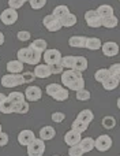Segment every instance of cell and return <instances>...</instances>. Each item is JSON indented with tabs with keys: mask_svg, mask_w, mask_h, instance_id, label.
Segmentation results:
<instances>
[{
	"mask_svg": "<svg viewBox=\"0 0 120 156\" xmlns=\"http://www.w3.org/2000/svg\"><path fill=\"white\" fill-rule=\"evenodd\" d=\"M61 83L64 88L71 89V90H81L85 89V80L82 77V73L77 70H67L61 73Z\"/></svg>",
	"mask_w": 120,
	"mask_h": 156,
	"instance_id": "cell-1",
	"label": "cell"
},
{
	"mask_svg": "<svg viewBox=\"0 0 120 156\" xmlns=\"http://www.w3.org/2000/svg\"><path fill=\"white\" fill-rule=\"evenodd\" d=\"M2 85L4 88H16L23 85V77L22 74H5L2 77Z\"/></svg>",
	"mask_w": 120,
	"mask_h": 156,
	"instance_id": "cell-2",
	"label": "cell"
},
{
	"mask_svg": "<svg viewBox=\"0 0 120 156\" xmlns=\"http://www.w3.org/2000/svg\"><path fill=\"white\" fill-rule=\"evenodd\" d=\"M45 152V141L41 138H36L27 147V156H43Z\"/></svg>",
	"mask_w": 120,
	"mask_h": 156,
	"instance_id": "cell-3",
	"label": "cell"
},
{
	"mask_svg": "<svg viewBox=\"0 0 120 156\" xmlns=\"http://www.w3.org/2000/svg\"><path fill=\"white\" fill-rule=\"evenodd\" d=\"M85 21H86V23H87L89 27H94V29H97V27L102 26V18L98 15V12H97L96 10L86 11L85 12Z\"/></svg>",
	"mask_w": 120,
	"mask_h": 156,
	"instance_id": "cell-4",
	"label": "cell"
},
{
	"mask_svg": "<svg viewBox=\"0 0 120 156\" xmlns=\"http://www.w3.org/2000/svg\"><path fill=\"white\" fill-rule=\"evenodd\" d=\"M61 54L59 49H55V48H51V49H46L45 52L43 54V59L45 62V65H56V63H60L61 60Z\"/></svg>",
	"mask_w": 120,
	"mask_h": 156,
	"instance_id": "cell-5",
	"label": "cell"
},
{
	"mask_svg": "<svg viewBox=\"0 0 120 156\" xmlns=\"http://www.w3.org/2000/svg\"><path fill=\"white\" fill-rule=\"evenodd\" d=\"M43 23H44V26H45V29L49 30V32H59L61 27H63L60 23V19L56 18L53 14H49V15L44 16Z\"/></svg>",
	"mask_w": 120,
	"mask_h": 156,
	"instance_id": "cell-6",
	"label": "cell"
},
{
	"mask_svg": "<svg viewBox=\"0 0 120 156\" xmlns=\"http://www.w3.org/2000/svg\"><path fill=\"white\" fill-rule=\"evenodd\" d=\"M111 147H112V138L108 134H102L97 140H94V148L100 152H107L108 149H111Z\"/></svg>",
	"mask_w": 120,
	"mask_h": 156,
	"instance_id": "cell-7",
	"label": "cell"
},
{
	"mask_svg": "<svg viewBox=\"0 0 120 156\" xmlns=\"http://www.w3.org/2000/svg\"><path fill=\"white\" fill-rule=\"evenodd\" d=\"M0 21L3 22L4 25H14L16 21H18V12H16V10H14V8H5L4 11H3L2 14H0Z\"/></svg>",
	"mask_w": 120,
	"mask_h": 156,
	"instance_id": "cell-8",
	"label": "cell"
},
{
	"mask_svg": "<svg viewBox=\"0 0 120 156\" xmlns=\"http://www.w3.org/2000/svg\"><path fill=\"white\" fill-rule=\"evenodd\" d=\"M34 140H36V134L33 130L25 129L22 132H19V134H18V143L23 147H29Z\"/></svg>",
	"mask_w": 120,
	"mask_h": 156,
	"instance_id": "cell-9",
	"label": "cell"
},
{
	"mask_svg": "<svg viewBox=\"0 0 120 156\" xmlns=\"http://www.w3.org/2000/svg\"><path fill=\"white\" fill-rule=\"evenodd\" d=\"M25 97H26L27 101H38L43 97V92L36 85L27 86V89L25 90Z\"/></svg>",
	"mask_w": 120,
	"mask_h": 156,
	"instance_id": "cell-10",
	"label": "cell"
},
{
	"mask_svg": "<svg viewBox=\"0 0 120 156\" xmlns=\"http://www.w3.org/2000/svg\"><path fill=\"white\" fill-rule=\"evenodd\" d=\"M101 51L105 56L108 58H112V56H116L119 54V45L115 43V41H107L101 45Z\"/></svg>",
	"mask_w": 120,
	"mask_h": 156,
	"instance_id": "cell-11",
	"label": "cell"
},
{
	"mask_svg": "<svg viewBox=\"0 0 120 156\" xmlns=\"http://www.w3.org/2000/svg\"><path fill=\"white\" fill-rule=\"evenodd\" d=\"M82 137H81V133L77 132V130L71 129L64 134V143L67 144L68 147H72V145H77V144L81 143Z\"/></svg>",
	"mask_w": 120,
	"mask_h": 156,
	"instance_id": "cell-12",
	"label": "cell"
},
{
	"mask_svg": "<svg viewBox=\"0 0 120 156\" xmlns=\"http://www.w3.org/2000/svg\"><path fill=\"white\" fill-rule=\"evenodd\" d=\"M41 58H43V54H41V52L33 49L32 47H27V59H26L27 65H33V66L40 65Z\"/></svg>",
	"mask_w": 120,
	"mask_h": 156,
	"instance_id": "cell-13",
	"label": "cell"
},
{
	"mask_svg": "<svg viewBox=\"0 0 120 156\" xmlns=\"http://www.w3.org/2000/svg\"><path fill=\"white\" fill-rule=\"evenodd\" d=\"M23 65L25 63H22L21 60L15 59V60H10V62L7 63V66H5V69H7V71L10 74H21L25 67Z\"/></svg>",
	"mask_w": 120,
	"mask_h": 156,
	"instance_id": "cell-14",
	"label": "cell"
},
{
	"mask_svg": "<svg viewBox=\"0 0 120 156\" xmlns=\"http://www.w3.org/2000/svg\"><path fill=\"white\" fill-rule=\"evenodd\" d=\"M34 76L36 78H48L49 76H52V71H51V66L49 65H37L34 69Z\"/></svg>",
	"mask_w": 120,
	"mask_h": 156,
	"instance_id": "cell-15",
	"label": "cell"
},
{
	"mask_svg": "<svg viewBox=\"0 0 120 156\" xmlns=\"http://www.w3.org/2000/svg\"><path fill=\"white\" fill-rule=\"evenodd\" d=\"M55 136H56V130L53 129L52 126H44L43 129L40 130V138L44 141H49L52 140V138H55Z\"/></svg>",
	"mask_w": 120,
	"mask_h": 156,
	"instance_id": "cell-16",
	"label": "cell"
},
{
	"mask_svg": "<svg viewBox=\"0 0 120 156\" xmlns=\"http://www.w3.org/2000/svg\"><path fill=\"white\" fill-rule=\"evenodd\" d=\"M86 38L87 37H85V36H72V37H70L68 44L74 48H85Z\"/></svg>",
	"mask_w": 120,
	"mask_h": 156,
	"instance_id": "cell-17",
	"label": "cell"
},
{
	"mask_svg": "<svg viewBox=\"0 0 120 156\" xmlns=\"http://www.w3.org/2000/svg\"><path fill=\"white\" fill-rule=\"evenodd\" d=\"M101 40L98 37H87L86 38V45L85 48L90 49V51H97V49H101Z\"/></svg>",
	"mask_w": 120,
	"mask_h": 156,
	"instance_id": "cell-18",
	"label": "cell"
},
{
	"mask_svg": "<svg viewBox=\"0 0 120 156\" xmlns=\"http://www.w3.org/2000/svg\"><path fill=\"white\" fill-rule=\"evenodd\" d=\"M79 73H83L85 70H87V59L85 56H75V63H74V69Z\"/></svg>",
	"mask_w": 120,
	"mask_h": 156,
	"instance_id": "cell-19",
	"label": "cell"
},
{
	"mask_svg": "<svg viewBox=\"0 0 120 156\" xmlns=\"http://www.w3.org/2000/svg\"><path fill=\"white\" fill-rule=\"evenodd\" d=\"M119 82L120 81L118 80V78L111 76V77H108L104 82H102V88H104L105 90H115V89L119 86Z\"/></svg>",
	"mask_w": 120,
	"mask_h": 156,
	"instance_id": "cell-20",
	"label": "cell"
},
{
	"mask_svg": "<svg viewBox=\"0 0 120 156\" xmlns=\"http://www.w3.org/2000/svg\"><path fill=\"white\" fill-rule=\"evenodd\" d=\"M96 11L98 12V15L101 16L102 19L113 15V8H112V5H109V4H101Z\"/></svg>",
	"mask_w": 120,
	"mask_h": 156,
	"instance_id": "cell-21",
	"label": "cell"
},
{
	"mask_svg": "<svg viewBox=\"0 0 120 156\" xmlns=\"http://www.w3.org/2000/svg\"><path fill=\"white\" fill-rule=\"evenodd\" d=\"M30 47H32L33 49H36V51L44 54V52L48 49V48H46V47H48V43H46L44 38H37V40H34L32 44H30Z\"/></svg>",
	"mask_w": 120,
	"mask_h": 156,
	"instance_id": "cell-22",
	"label": "cell"
},
{
	"mask_svg": "<svg viewBox=\"0 0 120 156\" xmlns=\"http://www.w3.org/2000/svg\"><path fill=\"white\" fill-rule=\"evenodd\" d=\"M60 23L63 27H71L77 23V16H75L74 14L68 12L67 15H64L63 18H60Z\"/></svg>",
	"mask_w": 120,
	"mask_h": 156,
	"instance_id": "cell-23",
	"label": "cell"
},
{
	"mask_svg": "<svg viewBox=\"0 0 120 156\" xmlns=\"http://www.w3.org/2000/svg\"><path fill=\"white\" fill-rule=\"evenodd\" d=\"M93 118H94V115H93V112H91L90 110H82L79 114H78V116H77V119L85 122L86 125L90 123V122L93 121Z\"/></svg>",
	"mask_w": 120,
	"mask_h": 156,
	"instance_id": "cell-24",
	"label": "cell"
},
{
	"mask_svg": "<svg viewBox=\"0 0 120 156\" xmlns=\"http://www.w3.org/2000/svg\"><path fill=\"white\" fill-rule=\"evenodd\" d=\"M79 145H81V148L83 149V152H90V151H93V148H94V140L91 137H85L81 140Z\"/></svg>",
	"mask_w": 120,
	"mask_h": 156,
	"instance_id": "cell-25",
	"label": "cell"
},
{
	"mask_svg": "<svg viewBox=\"0 0 120 156\" xmlns=\"http://www.w3.org/2000/svg\"><path fill=\"white\" fill-rule=\"evenodd\" d=\"M7 99L10 100V101H12L14 104H18V103L25 101L26 97H25V93H22V92H11L7 96Z\"/></svg>",
	"mask_w": 120,
	"mask_h": 156,
	"instance_id": "cell-26",
	"label": "cell"
},
{
	"mask_svg": "<svg viewBox=\"0 0 120 156\" xmlns=\"http://www.w3.org/2000/svg\"><path fill=\"white\" fill-rule=\"evenodd\" d=\"M118 23H119V19L116 18L115 15L102 19V26L107 27V29H115V27L118 26Z\"/></svg>",
	"mask_w": 120,
	"mask_h": 156,
	"instance_id": "cell-27",
	"label": "cell"
},
{
	"mask_svg": "<svg viewBox=\"0 0 120 156\" xmlns=\"http://www.w3.org/2000/svg\"><path fill=\"white\" fill-rule=\"evenodd\" d=\"M108 77H111V73L108 69H100V70H97L96 74H94V80H96L97 82H101V83L104 82Z\"/></svg>",
	"mask_w": 120,
	"mask_h": 156,
	"instance_id": "cell-28",
	"label": "cell"
},
{
	"mask_svg": "<svg viewBox=\"0 0 120 156\" xmlns=\"http://www.w3.org/2000/svg\"><path fill=\"white\" fill-rule=\"evenodd\" d=\"M70 12V8L67 7V5H64V4H60V5H57V7H55L53 8V11H52V14H53L56 18H63L64 15H67V14Z\"/></svg>",
	"mask_w": 120,
	"mask_h": 156,
	"instance_id": "cell-29",
	"label": "cell"
},
{
	"mask_svg": "<svg viewBox=\"0 0 120 156\" xmlns=\"http://www.w3.org/2000/svg\"><path fill=\"white\" fill-rule=\"evenodd\" d=\"M60 63L64 69L72 70V69H74V63H75V56H72V55H70V56H63L60 60Z\"/></svg>",
	"mask_w": 120,
	"mask_h": 156,
	"instance_id": "cell-30",
	"label": "cell"
},
{
	"mask_svg": "<svg viewBox=\"0 0 120 156\" xmlns=\"http://www.w3.org/2000/svg\"><path fill=\"white\" fill-rule=\"evenodd\" d=\"M0 112H3V114H12L14 112V103L10 101L8 99H5L4 101L0 104Z\"/></svg>",
	"mask_w": 120,
	"mask_h": 156,
	"instance_id": "cell-31",
	"label": "cell"
},
{
	"mask_svg": "<svg viewBox=\"0 0 120 156\" xmlns=\"http://www.w3.org/2000/svg\"><path fill=\"white\" fill-rule=\"evenodd\" d=\"M14 112H16V114H27L29 112V103L25 100V101H22V103L14 104Z\"/></svg>",
	"mask_w": 120,
	"mask_h": 156,
	"instance_id": "cell-32",
	"label": "cell"
},
{
	"mask_svg": "<svg viewBox=\"0 0 120 156\" xmlns=\"http://www.w3.org/2000/svg\"><path fill=\"white\" fill-rule=\"evenodd\" d=\"M68 94H70V93H68V89L63 86V88H61L60 90L57 92V93L55 94L53 97H52V99L56 100V101H66V100L68 99Z\"/></svg>",
	"mask_w": 120,
	"mask_h": 156,
	"instance_id": "cell-33",
	"label": "cell"
},
{
	"mask_svg": "<svg viewBox=\"0 0 120 156\" xmlns=\"http://www.w3.org/2000/svg\"><path fill=\"white\" fill-rule=\"evenodd\" d=\"M87 127H89V125H86L85 122L79 121V119H75V121L72 122L71 129L77 130V132H79V133H83V132H86V130H87Z\"/></svg>",
	"mask_w": 120,
	"mask_h": 156,
	"instance_id": "cell-34",
	"label": "cell"
},
{
	"mask_svg": "<svg viewBox=\"0 0 120 156\" xmlns=\"http://www.w3.org/2000/svg\"><path fill=\"white\" fill-rule=\"evenodd\" d=\"M61 88H63V85H60V83H55V82L49 83V85H46V94L51 96V97H53Z\"/></svg>",
	"mask_w": 120,
	"mask_h": 156,
	"instance_id": "cell-35",
	"label": "cell"
},
{
	"mask_svg": "<svg viewBox=\"0 0 120 156\" xmlns=\"http://www.w3.org/2000/svg\"><path fill=\"white\" fill-rule=\"evenodd\" d=\"M102 126L105 127V129H108V130H111V129H113V127L116 126V121H115V118L113 116H104L102 118Z\"/></svg>",
	"mask_w": 120,
	"mask_h": 156,
	"instance_id": "cell-36",
	"label": "cell"
},
{
	"mask_svg": "<svg viewBox=\"0 0 120 156\" xmlns=\"http://www.w3.org/2000/svg\"><path fill=\"white\" fill-rule=\"evenodd\" d=\"M90 92L86 89H81L77 92V100H79V101H87V100H90Z\"/></svg>",
	"mask_w": 120,
	"mask_h": 156,
	"instance_id": "cell-37",
	"label": "cell"
},
{
	"mask_svg": "<svg viewBox=\"0 0 120 156\" xmlns=\"http://www.w3.org/2000/svg\"><path fill=\"white\" fill-rule=\"evenodd\" d=\"M83 154H85V152H83V149L81 148L79 144L70 147V149H68V156H82Z\"/></svg>",
	"mask_w": 120,
	"mask_h": 156,
	"instance_id": "cell-38",
	"label": "cell"
},
{
	"mask_svg": "<svg viewBox=\"0 0 120 156\" xmlns=\"http://www.w3.org/2000/svg\"><path fill=\"white\" fill-rule=\"evenodd\" d=\"M30 7L33 10H41V8L45 7L46 4V0H30Z\"/></svg>",
	"mask_w": 120,
	"mask_h": 156,
	"instance_id": "cell-39",
	"label": "cell"
},
{
	"mask_svg": "<svg viewBox=\"0 0 120 156\" xmlns=\"http://www.w3.org/2000/svg\"><path fill=\"white\" fill-rule=\"evenodd\" d=\"M108 70H109L111 76L118 78V80L120 81V63H115V65H112L109 69H108Z\"/></svg>",
	"mask_w": 120,
	"mask_h": 156,
	"instance_id": "cell-40",
	"label": "cell"
},
{
	"mask_svg": "<svg viewBox=\"0 0 120 156\" xmlns=\"http://www.w3.org/2000/svg\"><path fill=\"white\" fill-rule=\"evenodd\" d=\"M52 121L55 122V123H61V122L66 119V115H64L63 112H60V111H56V112L52 114Z\"/></svg>",
	"mask_w": 120,
	"mask_h": 156,
	"instance_id": "cell-41",
	"label": "cell"
},
{
	"mask_svg": "<svg viewBox=\"0 0 120 156\" xmlns=\"http://www.w3.org/2000/svg\"><path fill=\"white\" fill-rule=\"evenodd\" d=\"M30 33L27 32V30H21V32L16 33V38H18L19 41H27L30 38Z\"/></svg>",
	"mask_w": 120,
	"mask_h": 156,
	"instance_id": "cell-42",
	"label": "cell"
},
{
	"mask_svg": "<svg viewBox=\"0 0 120 156\" xmlns=\"http://www.w3.org/2000/svg\"><path fill=\"white\" fill-rule=\"evenodd\" d=\"M23 4H25L23 0H8V5H10V8H14V10L21 8Z\"/></svg>",
	"mask_w": 120,
	"mask_h": 156,
	"instance_id": "cell-43",
	"label": "cell"
},
{
	"mask_svg": "<svg viewBox=\"0 0 120 156\" xmlns=\"http://www.w3.org/2000/svg\"><path fill=\"white\" fill-rule=\"evenodd\" d=\"M22 77H23V83H30V82H33V81L36 80L34 73H30V71L23 73V74H22Z\"/></svg>",
	"mask_w": 120,
	"mask_h": 156,
	"instance_id": "cell-44",
	"label": "cell"
},
{
	"mask_svg": "<svg viewBox=\"0 0 120 156\" xmlns=\"http://www.w3.org/2000/svg\"><path fill=\"white\" fill-rule=\"evenodd\" d=\"M64 70V67L61 66V63H56V65H52L51 66V71L52 74H61Z\"/></svg>",
	"mask_w": 120,
	"mask_h": 156,
	"instance_id": "cell-45",
	"label": "cell"
},
{
	"mask_svg": "<svg viewBox=\"0 0 120 156\" xmlns=\"http://www.w3.org/2000/svg\"><path fill=\"white\" fill-rule=\"evenodd\" d=\"M8 144V134L7 133H0V147H4Z\"/></svg>",
	"mask_w": 120,
	"mask_h": 156,
	"instance_id": "cell-46",
	"label": "cell"
},
{
	"mask_svg": "<svg viewBox=\"0 0 120 156\" xmlns=\"http://www.w3.org/2000/svg\"><path fill=\"white\" fill-rule=\"evenodd\" d=\"M3 44H4V34L0 32V45H3Z\"/></svg>",
	"mask_w": 120,
	"mask_h": 156,
	"instance_id": "cell-47",
	"label": "cell"
},
{
	"mask_svg": "<svg viewBox=\"0 0 120 156\" xmlns=\"http://www.w3.org/2000/svg\"><path fill=\"white\" fill-rule=\"evenodd\" d=\"M5 99H7V96H5V94H3V93H0V104H2Z\"/></svg>",
	"mask_w": 120,
	"mask_h": 156,
	"instance_id": "cell-48",
	"label": "cell"
},
{
	"mask_svg": "<svg viewBox=\"0 0 120 156\" xmlns=\"http://www.w3.org/2000/svg\"><path fill=\"white\" fill-rule=\"evenodd\" d=\"M116 104H118V108H119V110H120V97H119V99H118V101H116Z\"/></svg>",
	"mask_w": 120,
	"mask_h": 156,
	"instance_id": "cell-49",
	"label": "cell"
},
{
	"mask_svg": "<svg viewBox=\"0 0 120 156\" xmlns=\"http://www.w3.org/2000/svg\"><path fill=\"white\" fill-rule=\"evenodd\" d=\"M3 132V130H2V125H0V133H2Z\"/></svg>",
	"mask_w": 120,
	"mask_h": 156,
	"instance_id": "cell-50",
	"label": "cell"
},
{
	"mask_svg": "<svg viewBox=\"0 0 120 156\" xmlns=\"http://www.w3.org/2000/svg\"><path fill=\"white\" fill-rule=\"evenodd\" d=\"M23 2H30V0H23Z\"/></svg>",
	"mask_w": 120,
	"mask_h": 156,
	"instance_id": "cell-51",
	"label": "cell"
},
{
	"mask_svg": "<svg viewBox=\"0 0 120 156\" xmlns=\"http://www.w3.org/2000/svg\"><path fill=\"white\" fill-rule=\"evenodd\" d=\"M53 156H59V155H53Z\"/></svg>",
	"mask_w": 120,
	"mask_h": 156,
	"instance_id": "cell-52",
	"label": "cell"
},
{
	"mask_svg": "<svg viewBox=\"0 0 120 156\" xmlns=\"http://www.w3.org/2000/svg\"><path fill=\"white\" fill-rule=\"evenodd\" d=\"M119 2H120V0H119Z\"/></svg>",
	"mask_w": 120,
	"mask_h": 156,
	"instance_id": "cell-53",
	"label": "cell"
}]
</instances>
